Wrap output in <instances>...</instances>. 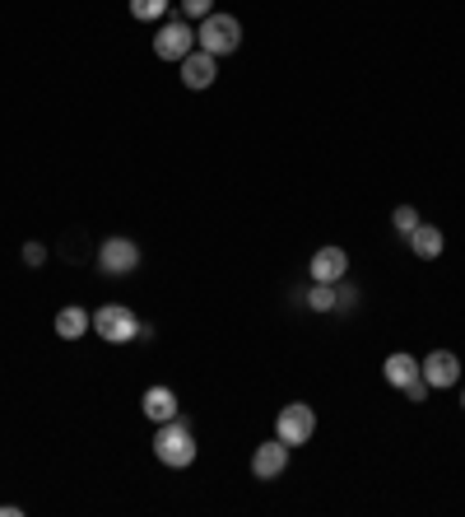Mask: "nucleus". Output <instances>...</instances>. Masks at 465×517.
Here are the masks:
<instances>
[{"label":"nucleus","mask_w":465,"mask_h":517,"mask_svg":"<svg viewBox=\"0 0 465 517\" xmlns=\"http://www.w3.org/2000/svg\"><path fill=\"white\" fill-rule=\"evenodd\" d=\"M196 429L186 420H163L159 429H154V457H159L163 466H173V471H186V466L196 462Z\"/></svg>","instance_id":"1"},{"label":"nucleus","mask_w":465,"mask_h":517,"mask_svg":"<svg viewBox=\"0 0 465 517\" xmlns=\"http://www.w3.org/2000/svg\"><path fill=\"white\" fill-rule=\"evenodd\" d=\"M196 47L200 52H210V56H233L242 47V24L233 19V14H205L196 28Z\"/></svg>","instance_id":"2"},{"label":"nucleus","mask_w":465,"mask_h":517,"mask_svg":"<svg viewBox=\"0 0 465 517\" xmlns=\"http://www.w3.org/2000/svg\"><path fill=\"white\" fill-rule=\"evenodd\" d=\"M93 331H98L107 345H131L135 331H140V317H135L126 303H103V308L93 313Z\"/></svg>","instance_id":"3"},{"label":"nucleus","mask_w":465,"mask_h":517,"mask_svg":"<svg viewBox=\"0 0 465 517\" xmlns=\"http://www.w3.org/2000/svg\"><path fill=\"white\" fill-rule=\"evenodd\" d=\"M317 434V410L303 406V401H293V406L279 410V420H275V438H284L289 448H303L307 438Z\"/></svg>","instance_id":"4"},{"label":"nucleus","mask_w":465,"mask_h":517,"mask_svg":"<svg viewBox=\"0 0 465 517\" xmlns=\"http://www.w3.org/2000/svg\"><path fill=\"white\" fill-rule=\"evenodd\" d=\"M186 52H196V28H191V19H168V24H159L154 56H159V61H182Z\"/></svg>","instance_id":"5"},{"label":"nucleus","mask_w":465,"mask_h":517,"mask_svg":"<svg viewBox=\"0 0 465 517\" xmlns=\"http://www.w3.org/2000/svg\"><path fill=\"white\" fill-rule=\"evenodd\" d=\"M98 266H103V275L140 271V247H135L131 238H107V243L98 247Z\"/></svg>","instance_id":"6"},{"label":"nucleus","mask_w":465,"mask_h":517,"mask_svg":"<svg viewBox=\"0 0 465 517\" xmlns=\"http://www.w3.org/2000/svg\"><path fill=\"white\" fill-rule=\"evenodd\" d=\"M419 373H424L428 387L447 392V387H456V382H461V359H456L452 350H433L424 364H419Z\"/></svg>","instance_id":"7"},{"label":"nucleus","mask_w":465,"mask_h":517,"mask_svg":"<svg viewBox=\"0 0 465 517\" xmlns=\"http://www.w3.org/2000/svg\"><path fill=\"white\" fill-rule=\"evenodd\" d=\"M307 271H312L317 285H340V280L349 275V252L345 247H321L317 257L307 261Z\"/></svg>","instance_id":"8"},{"label":"nucleus","mask_w":465,"mask_h":517,"mask_svg":"<svg viewBox=\"0 0 465 517\" xmlns=\"http://www.w3.org/2000/svg\"><path fill=\"white\" fill-rule=\"evenodd\" d=\"M284 466H289V443H284V438H266V443L252 452V476L256 480L284 476Z\"/></svg>","instance_id":"9"},{"label":"nucleus","mask_w":465,"mask_h":517,"mask_svg":"<svg viewBox=\"0 0 465 517\" xmlns=\"http://www.w3.org/2000/svg\"><path fill=\"white\" fill-rule=\"evenodd\" d=\"M177 66H182V84L186 89H210L214 84V75H219V66H214V56L210 52H186L182 61H177Z\"/></svg>","instance_id":"10"},{"label":"nucleus","mask_w":465,"mask_h":517,"mask_svg":"<svg viewBox=\"0 0 465 517\" xmlns=\"http://www.w3.org/2000/svg\"><path fill=\"white\" fill-rule=\"evenodd\" d=\"M405 243H410V252H414L419 261H433V257H442L447 238H442L438 224H424V219H419V229H414L410 238H405Z\"/></svg>","instance_id":"11"},{"label":"nucleus","mask_w":465,"mask_h":517,"mask_svg":"<svg viewBox=\"0 0 465 517\" xmlns=\"http://www.w3.org/2000/svg\"><path fill=\"white\" fill-rule=\"evenodd\" d=\"M140 410H145V420H154V424L173 420L177 415V392L173 387H149V392L140 396Z\"/></svg>","instance_id":"12"},{"label":"nucleus","mask_w":465,"mask_h":517,"mask_svg":"<svg viewBox=\"0 0 465 517\" xmlns=\"http://www.w3.org/2000/svg\"><path fill=\"white\" fill-rule=\"evenodd\" d=\"M89 327H93V313H84L75 303H66V308L56 313V336H61V341H80Z\"/></svg>","instance_id":"13"},{"label":"nucleus","mask_w":465,"mask_h":517,"mask_svg":"<svg viewBox=\"0 0 465 517\" xmlns=\"http://www.w3.org/2000/svg\"><path fill=\"white\" fill-rule=\"evenodd\" d=\"M382 373H386V382H391V387H405V382L419 378V359H414V354H405V350H396V354H386Z\"/></svg>","instance_id":"14"},{"label":"nucleus","mask_w":465,"mask_h":517,"mask_svg":"<svg viewBox=\"0 0 465 517\" xmlns=\"http://www.w3.org/2000/svg\"><path fill=\"white\" fill-rule=\"evenodd\" d=\"M307 308H312V313H335V308H340V289L312 280V289H307Z\"/></svg>","instance_id":"15"},{"label":"nucleus","mask_w":465,"mask_h":517,"mask_svg":"<svg viewBox=\"0 0 465 517\" xmlns=\"http://www.w3.org/2000/svg\"><path fill=\"white\" fill-rule=\"evenodd\" d=\"M168 5H173V0H131V14L140 24H159L163 14H168Z\"/></svg>","instance_id":"16"},{"label":"nucleus","mask_w":465,"mask_h":517,"mask_svg":"<svg viewBox=\"0 0 465 517\" xmlns=\"http://www.w3.org/2000/svg\"><path fill=\"white\" fill-rule=\"evenodd\" d=\"M391 224H396L400 238H410V233L419 229V210H414V205H400L396 215H391Z\"/></svg>","instance_id":"17"},{"label":"nucleus","mask_w":465,"mask_h":517,"mask_svg":"<svg viewBox=\"0 0 465 517\" xmlns=\"http://www.w3.org/2000/svg\"><path fill=\"white\" fill-rule=\"evenodd\" d=\"M182 14L186 19H205V14H214V0H182Z\"/></svg>","instance_id":"18"},{"label":"nucleus","mask_w":465,"mask_h":517,"mask_svg":"<svg viewBox=\"0 0 465 517\" xmlns=\"http://www.w3.org/2000/svg\"><path fill=\"white\" fill-rule=\"evenodd\" d=\"M400 392L410 396V401H428V392H433V387H428V382H424V373H419V378H414V382H405Z\"/></svg>","instance_id":"19"},{"label":"nucleus","mask_w":465,"mask_h":517,"mask_svg":"<svg viewBox=\"0 0 465 517\" xmlns=\"http://www.w3.org/2000/svg\"><path fill=\"white\" fill-rule=\"evenodd\" d=\"M24 266H33V271H38V266H47V247H42V243H28V247H24Z\"/></svg>","instance_id":"20"},{"label":"nucleus","mask_w":465,"mask_h":517,"mask_svg":"<svg viewBox=\"0 0 465 517\" xmlns=\"http://www.w3.org/2000/svg\"><path fill=\"white\" fill-rule=\"evenodd\" d=\"M461 406H465V387H461Z\"/></svg>","instance_id":"21"}]
</instances>
